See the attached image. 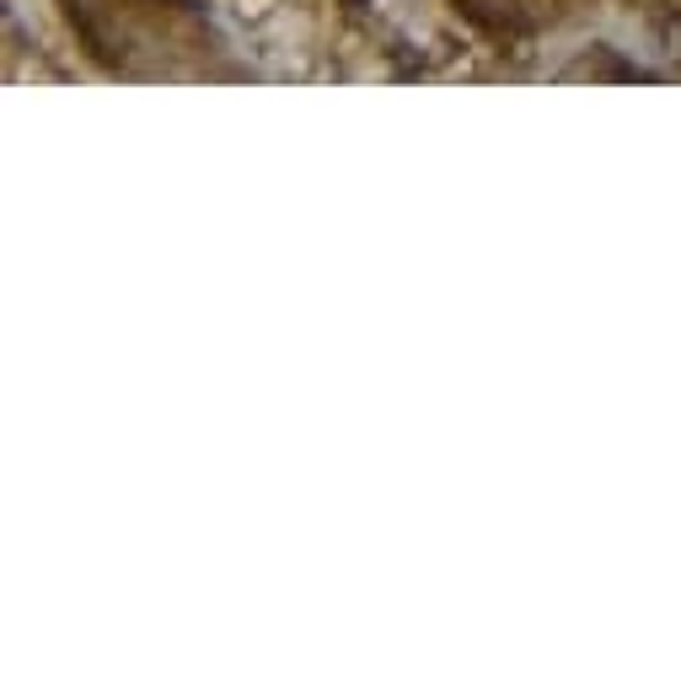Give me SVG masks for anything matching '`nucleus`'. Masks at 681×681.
I'll return each instance as SVG.
<instances>
[]
</instances>
